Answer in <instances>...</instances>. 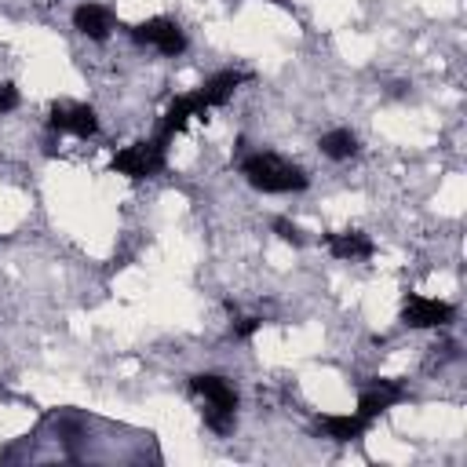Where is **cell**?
I'll list each match as a JSON object with an SVG mask.
<instances>
[{
	"label": "cell",
	"mask_w": 467,
	"mask_h": 467,
	"mask_svg": "<svg viewBox=\"0 0 467 467\" xmlns=\"http://www.w3.org/2000/svg\"><path fill=\"white\" fill-rule=\"evenodd\" d=\"M190 394L204 405L201 416L208 423L212 434H230L237 423V390L230 379L215 376V372H201L190 379Z\"/></svg>",
	"instance_id": "obj_1"
},
{
	"label": "cell",
	"mask_w": 467,
	"mask_h": 467,
	"mask_svg": "<svg viewBox=\"0 0 467 467\" xmlns=\"http://www.w3.org/2000/svg\"><path fill=\"white\" fill-rule=\"evenodd\" d=\"M241 175L248 179V186L263 190V193H296L306 190V171L277 153H248L241 161Z\"/></svg>",
	"instance_id": "obj_2"
},
{
	"label": "cell",
	"mask_w": 467,
	"mask_h": 467,
	"mask_svg": "<svg viewBox=\"0 0 467 467\" xmlns=\"http://www.w3.org/2000/svg\"><path fill=\"white\" fill-rule=\"evenodd\" d=\"M164 150L168 146L161 139L135 142V146H128V150H120L113 157V171H120L128 179H150V175H157L164 168Z\"/></svg>",
	"instance_id": "obj_3"
},
{
	"label": "cell",
	"mask_w": 467,
	"mask_h": 467,
	"mask_svg": "<svg viewBox=\"0 0 467 467\" xmlns=\"http://www.w3.org/2000/svg\"><path fill=\"white\" fill-rule=\"evenodd\" d=\"M131 40H135V44H146V47H157L161 55H182V51H186V36H182V29H179L171 18H146V22H135V26H131Z\"/></svg>",
	"instance_id": "obj_4"
},
{
	"label": "cell",
	"mask_w": 467,
	"mask_h": 467,
	"mask_svg": "<svg viewBox=\"0 0 467 467\" xmlns=\"http://www.w3.org/2000/svg\"><path fill=\"white\" fill-rule=\"evenodd\" d=\"M47 128L58 131V135H80V139H88V135L99 131V117L84 102H55L51 113H47Z\"/></svg>",
	"instance_id": "obj_5"
},
{
	"label": "cell",
	"mask_w": 467,
	"mask_h": 467,
	"mask_svg": "<svg viewBox=\"0 0 467 467\" xmlns=\"http://www.w3.org/2000/svg\"><path fill=\"white\" fill-rule=\"evenodd\" d=\"M456 317V310L441 299H427V296H405L401 303V321L409 328H445Z\"/></svg>",
	"instance_id": "obj_6"
},
{
	"label": "cell",
	"mask_w": 467,
	"mask_h": 467,
	"mask_svg": "<svg viewBox=\"0 0 467 467\" xmlns=\"http://www.w3.org/2000/svg\"><path fill=\"white\" fill-rule=\"evenodd\" d=\"M73 29L84 33L88 40H109V33L117 29V15L106 4L84 0V4L73 7Z\"/></svg>",
	"instance_id": "obj_7"
},
{
	"label": "cell",
	"mask_w": 467,
	"mask_h": 467,
	"mask_svg": "<svg viewBox=\"0 0 467 467\" xmlns=\"http://www.w3.org/2000/svg\"><path fill=\"white\" fill-rule=\"evenodd\" d=\"M394 401H401V387L398 383H390V379H372L368 387H361V394H358V416L365 420V423H372L376 416H383Z\"/></svg>",
	"instance_id": "obj_8"
},
{
	"label": "cell",
	"mask_w": 467,
	"mask_h": 467,
	"mask_svg": "<svg viewBox=\"0 0 467 467\" xmlns=\"http://www.w3.org/2000/svg\"><path fill=\"white\" fill-rule=\"evenodd\" d=\"M193 117H204V102L197 99V91H190V95H179L171 106H168V113H164V120H161V131H157V139L168 146V139L175 135V131H182Z\"/></svg>",
	"instance_id": "obj_9"
},
{
	"label": "cell",
	"mask_w": 467,
	"mask_h": 467,
	"mask_svg": "<svg viewBox=\"0 0 467 467\" xmlns=\"http://www.w3.org/2000/svg\"><path fill=\"white\" fill-rule=\"evenodd\" d=\"M244 80H248V73H241V69H223V73L208 77V80L197 88V99L204 102V109L223 106V102H230V99H234V91H237Z\"/></svg>",
	"instance_id": "obj_10"
},
{
	"label": "cell",
	"mask_w": 467,
	"mask_h": 467,
	"mask_svg": "<svg viewBox=\"0 0 467 467\" xmlns=\"http://www.w3.org/2000/svg\"><path fill=\"white\" fill-rule=\"evenodd\" d=\"M325 248L336 255V259H368L376 248L368 241V234H358V230H339V234H328L325 237Z\"/></svg>",
	"instance_id": "obj_11"
},
{
	"label": "cell",
	"mask_w": 467,
	"mask_h": 467,
	"mask_svg": "<svg viewBox=\"0 0 467 467\" xmlns=\"http://www.w3.org/2000/svg\"><path fill=\"white\" fill-rule=\"evenodd\" d=\"M321 431L332 441H358L368 431V423L358 412H343V416H321Z\"/></svg>",
	"instance_id": "obj_12"
},
{
	"label": "cell",
	"mask_w": 467,
	"mask_h": 467,
	"mask_svg": "<svg viewBox=\"0 0 467 467\" xmlns=\"http://www.w3.org/2000/svg\"><path fill=\"white\" fill-rule=\"evenodd\" d=\"M321 153L328 157V161H350L354 153H358V135L350 131V128H332V131H325L321 135Z\"/></svg>",
	"instance_id": "obj_13"
},
{
	"label": "cell",
	"mask_w": 467,
	"mask_h": 467,
	"mask_svg": "<svg viewBox=\"0 0 467 467\" xmlns=\"http://www.w3.org/2000/svg\"><path fill=\"white\" fill-rule=\"evenodd\" d=\"M274 234H277L281 241H288V244H303V241H306V237H303V230H299L296 223H288V219H281V215L274 219Z\"/></svg>",
	"instance_id": "obj_14"
},
{
	"label": "cell",
	"mask_w": 467,
	"mask_h": 467,
	"mask_svg": "<svg viewBox=\"0 0 467 467\" xmlns=\"http://www.w3.org/2000/svg\"><path fill=\"white\" fill-rule=\"evenodd\" d=\"M11 109H18V91L11 84H0V117L11 113Z\"/></svg>",
	"instance_id": "obj_15"
},
{
	"label": "cell",
	"mask_w": 467,
	"mask_h": 467,
	"mask_svg": "<svg viewBox=\"0 0 467 467\" xmlns=\"http://www.w3.org/2000/svg\"><path fill=\"white\" fill-rule=\"evenodd\" d=\"M259 325H263L259 317H241V321L234 325V336H237V339H248V336H252V332H255Z\"/></svg>",
	"instance_id": "obj_16"
}]
</instances>
